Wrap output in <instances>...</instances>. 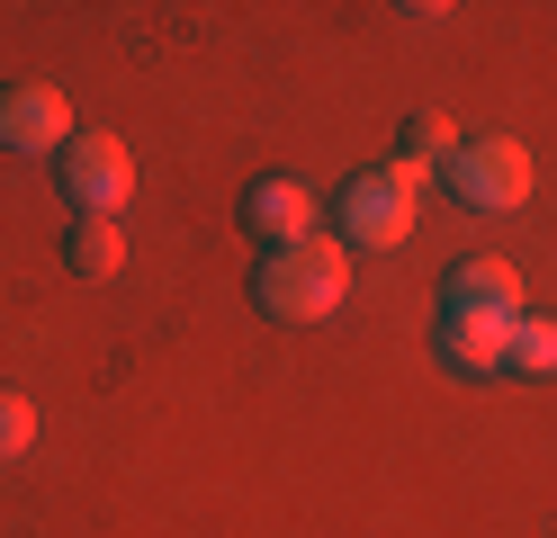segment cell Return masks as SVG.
Wrapping results in <instances>:
<instances>
[{
  "label": "cell",
  "mask_w": 557,
  "mask_h": 538,
  "mask_svg": "<svg viewBox=\"0 0 557 538\" xmlns=\"http://www.w3.org/2000/svg\"><path fill=\"white\" fill-rule=\"evenodd\" d=\"M342 278H351V251H342L333 234H306L288 251H261L252 270V305L270 323H324L342 305Z\"/></svg>",
  "instance_id": "6da1fadb"
},
{
  "label": "cell",
  "mask_w": 557,
  "mask_h": 538,
  "mask_svg": "<svg viewBox=\"0 0 557 538\" xmlns=\"http://www.w3.org/2000/svg\"><path fill=\"white\" fill-rule=\"evenodd\" d=\"M441 179H449V198H459V207L504 215V207H521V198H531V153H521L512 135H468L459 153L441 162Z\"/></svg>",
  "instance_id": "7a4b0ae2"
},
{
  "label": "cell",
  "mask_w": 557,
  "mask_h": 538,
  "mask_svg": "<svg viewBox=\"0 0 557 538\" xmlns=\"http://www.w3.org/2000/svg\"><path fill=\"white\" fill-rule=\"evenodd\" d=\"M333 215H342V251H396L405 234H413V179H396V171H351L342 179V198H333Z\"/></svg>",
  "instance_id": "3957f363"
},
{
  "label": "cell",
  "mask_w": 557,
  "mask_h": 538,
  "mask_svg": "<svg viewBox=\"0 0 557 538\" xmlns=\"http://www.w3.org/2000/svg\"><path fill=\"white\" fill-rule=\"evenodd\" d=\"M135 189V153L117 135H73L63 143V198H73L82 215H117Z\"/></svg>",
  "instance_id": "277c9868"
},
{
  "label": "cell",
  "mask_w": 557,
  "mask_h": 538,
  "mask_svg": "<svg viewBox=\"0 0 557 538\" xmlns=\"http://www.w3.org/2000/svg\"><path fill=\"white\" fill-rule=\"evenodd\" d=\"M0 143L10 153H63L73 143V108L54 82H10L0 90Z\"/></svg>",
  "instance_id": "5b68a950"
},
{
  "label": "cell",
  "mask_w": 557,
  "mask_h": 538,
  "mask_svg": "<svg viewBox=\"0 0 557 538\" xmlns=\"http://www.w3.org/2000/svg\"><path fill=\"white\" fill-rule=\"evenodd\" d=\"M243 234L261 251H288V242L315 234V198H306L297 179H252V189H243Z\"/></svg>",
  "instance_id": "8992f818"
},
{
  "label": "cell",
  "mask_w": 557,
  "mask_h": 538,
  "mask_svg": "<svg viewBox=\"0 0 557 538\" xmlns=\"http://www.w3.org/2000/svg\"><path fill=\"white\" fill-rule=\"evenodd\" d=\"M512 323H521V314H512ZM512 323H504V314H441L432 350H441L459 377H495V368H512Z\"/></svg>",
  "instance_id": "52a82bcc"
},
{
  "label": "cell",
  "mask_w": 557,
  "mask_h": 538,
  "mask_svg": "<svg viewBox=\"0 0 557 538\" xmlns=\"http://www.w3.org/2000/svg\"><path fill=\"white\" fill-rule=\"evenodd\" d=\"M441 305H449V314H504V323H512V314H521V270L495 261V251H468V261L441 278Z\"/></svg>",
  "instance_id": "ba28073f"
},
{
  "label": "cell",
  "mask_w": 557,
  "mask_h": 538,
  "mask_svg": "<svg viewBox=\"0 0 557 538\" xmlns=\"http://www.w3.org/2000/svg\"><path fill=\"white\" fill-rule=\"evenodd\" d=\"M449 153H459V135H449V117H432V108H423V117H405L396 126V179H423V171H441Z\"/></svg>",
  "instance_id": "9c48e42d"
},
{
  "label": "cell",
  "mask_w": 557,
  "mask_h": 538,
  "mask_svg": "<svg viewBox=\"0 0 557 538\" xmlns=\"http://www.w3.org/2000/svg\"><path fill=\"white\" fill-rule=\"evenodd\" d=\"M63 261H73L82 278H117V270H126V234H117V215H82L73 242H63Z\"/></svg>",
  "instance_id": "30bf717a"
},
{
  "label": "cell",
  "mask_w": 557,
  "mask_h": 538,
  "mask_svg": "<svg viewBox=\"0 0 557 538\" xmlns=\"http://www.w3.org/2000/svg\"><path fill=\"white\" fill-rule=\"evenodd\" d=\"M512 368H521V377H548V368H557V323H548V314H521V323H512Z\"/></svg>",
  "instance_id": "8fae6325"
},
{
  "label": "cell",
  "mask_w": 557,
  "mask_h": 538,
  "mask_svg": "<svg viewBox=\"0 0 557 538\" xmlns=\"http://www.w3.org/2000/svg\"><path fill=\"white\" fill-rule=\"evenodd\" d=\"M27 449H37V404H27L18 386H0V466L27 458Z\"/></svg>",
  "instance_id": "7c38bea8"
}]
</instances>
